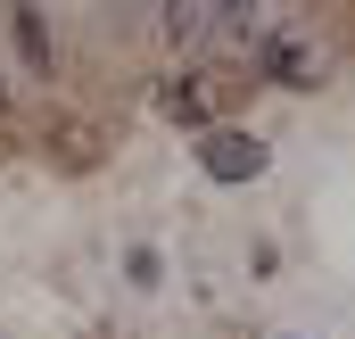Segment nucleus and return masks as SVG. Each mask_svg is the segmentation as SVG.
<instances>
[{"instance_id": "f257e3e1", "label": "nucleus", "mask_w": 355, "mask_h": 339, "mask_svg": "<svg viewBox=\"0 0 355 339\" xmlns=\"http://www.w3.org/2000/svg\"><path fill=\"white\" fill-rule=\"evenodd\" d=\"M198 174L207 182H257L265 174V141L257 133H207L198 141Z\"/></svg>"}, {"instance_id": "f03ea898", "label": "nucleus", "mask_w": 355, "mask_h": 339, "mask_svg": "<svg viewBox=\"0 0 355 339\" xmlns=\"http://www.w3.org/2000/svg\"><path fill=\"white\" fill-rule=\"evenodd\" d=\"M207 33V0H166V42H198Z\"/></svg>"}, {"instance_id": "7ed1b4c3", "label": "nucleus", "mask_w": 355, "mask_h": 339, "mask_svg": "<svg viewBox=\"0 0 355 339\" xmlns=\"http://www.w3.org/2000/svg\"><path fill=\"white\" fill-rule=\"evenodd\" d=\"M166 116L198 124V116H207V83H174V91H166Z\"/></svg>"}, {"instance_id": "20e7f679", "label": "nucleus", "mask_w": 355, "mask_h": 339, "mask_svg": "<svg viewBox=\"0 0 355 339\" xmlns=\"http://www.w3.org/2000/svg\"><path fill=\"white\" fill-rule=\"evenodd\" d=\"M272 75H281V83H306V75H314V58H306L297 42H272Z\"/></svg>"}, {"instance_id": "39448f33", "label": "nucleus", "mask_w": 355, "mask_h": 339, "mask_svg": "<svg viewBox=\"0 0 355 339\" xmlns=\"http://www.w3.org/2000/svg\"><path fill=\"white\" fill-rule=\"evenodd\" d=\"M215 8H223V25H232V33H248V17H257V0H215Z\"/></svg>"}]
</instances>
